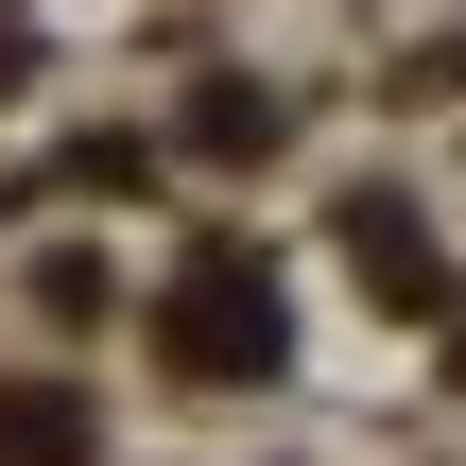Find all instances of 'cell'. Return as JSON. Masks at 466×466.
<instances>
[{
	"mask_svg": "<svg viewBox=\"0 0 466 466\" xmlns=\"http://www.w3.org/2000/svg\"><path fill=\"white\" fill-rule=\"evenodd\" d=\"M0 466H86V398H0Z\"/></svg>",
	"mask_w": 466,
	"mask_h": 466,
	"instance_id": "obj_3",
	"label": "cell"
},
{
	"mask_svg": "<svg viewBox=\"0 0 466 466\" xmlns=\"http://www.w3.org/2000/svg\"><path fill=\"white\" fill-rule=\"evenodd\" d=\"M190 156H277V86H208L190 104Z\"/></svg>",
	"mask_w": 466,
	"mask_h": 466,
	"instance_id": "obj_4",
	"label": "cell"
},
{
	"mask_svg": "<svg viewBox=\"0 0 466 466\" xmlns=\"http://www.w3.org/2000/svg\"><path fill=\"white\" fill-rule=\"evenodd\" d=\"M450 380H466V311H450Z\"/></svg>",
	"mask_w": 466,
	"mask_h": 466,
	"instance_id": "obj_5",
	"label": "cell"
},
{
	"mask_svg": "<svg viewBox=\"0 0 466 466\" xmlns=\"http://www.w3.org/2000/svg\"><path fill=\"white\" fill-rule=\"evenodd\" d=\"M329 225H346V259H363V294H380V311H432V294H450V259H432V225H415L398 190H346Z\"/></svg>",
	"mask_w": 466,
	"mask_h": 466,
	"instance_id": "obj_2",
	"label": "cell"
},
{
	"mask_svg": "<svg viewBox=\"0 0 466 466\" xmlns=\"http://www.w3.org/2000/svg\"><path fill=\"white\" fill-rule=\"evenodd\" d=\"M450 86H466V52H450Z\"/></svg>",
	"mask_w": 466,
	"mask_h": 466,
	"instance_id": "obj_6",
	"label": "cell"
},
{
	"mask_svg": "<svg viewBox=\"0 0 466 466\" xmlns=\"http://www.w3.org/2000/svg\"><path fill=\"white\" fill-rule=\"evenodd\" d=\"M156 363H173V380H259V363H277V277H259L242 242H208V259L173 277V311H156Z\"/></svg>",
	"mask_w": 466,
	"mask_h": 466,
	"instance_id": "obj_1",
	"label": "cell"
}]
</instances>
